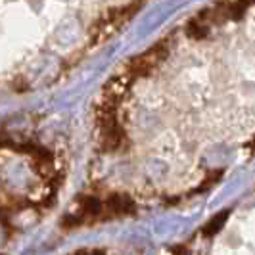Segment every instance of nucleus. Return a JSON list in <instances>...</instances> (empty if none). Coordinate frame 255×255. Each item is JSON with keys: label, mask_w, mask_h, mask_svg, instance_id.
I'll use <instances>...</instances> for the list:
<instances>
[{"label": "nucleus", "mask_w": 255, "mask_h": 255, "mask_svg": "<svg viewBox=\"0 0 255 255\" xmlns=\"http://www.w3.org/2000/svg\"><path fill=\"white\" fill-rule=\"evenodd\" d=\"M148 0H0V48L87 50L128 23Z\"/></svg>", "instance_id": "nucleus-1"}, {"label": "nucleus", "mask_w": 255, "mask_h": 255, "mask_svg": "<svg viewBox=\"0 0 255 255\" xmlns=\"http://www.w3.org/2000/svg\"><path fill=\"white\" fill-rule=\"evenodd\" d=\"M200 238L205 255H255V188L207 223Z\"/></svg>", "instance_id": "nucleus-2"}]
</instances>
